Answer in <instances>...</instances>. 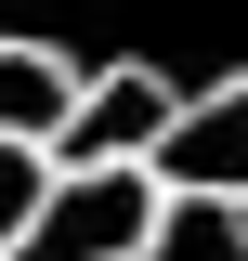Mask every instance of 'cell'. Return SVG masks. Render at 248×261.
Here are the masks:
<instances>
[{"label":"cell","instance_id":"6da1fadb","mask_svg":"<svg viewBox=\"0 0 248 261\" xmlns=\"http://www.w3.org/2000/svg\"><path fill=\"white\" fill-rule=\"evenodd\" d=\"M157 222H170L157 170H65L53 209H39V235H27V261H144Z\"/></svg>","mask_w":248,"mask_h":261},{"label":"cell","instance_id":"8992f818","mask_svg":"<svg viewBox=\"0 0 248 261\" xmlns=\"http://www.w3.org/2000/svg\"><path fill=\"white\" fill-rule=\"evenodd\" d=\"M53 183H65V157H53V144H0V261H27L39 209H53Z\"/></svg>","mask_w":248,"mask_h":261},{"label":"cell","instance_id":"7a4b0ae2","mask_svg":"<svg viewBox=\"0 0 248 261\" xmlns=\"http://www.w3.org/2000/svg\"><path fill=\"white\" fill-rule=\"evenodd\" d=\"M170 118H183V92H170L157 65H92V92H79V118H65L53 157L65 170H157Z\"/></svg>","mask_w":248,"mask_h":261},{"label":"cell","instance_id":"3957f363","mask_svg":"<svg viewBox=\"0 0 248 261\" xmlns=\"http://www.w3.org/2000/svg\"><path fill=\"white\" fill-rule=\"evenodd\" d=\"M157 183L170 196H248V79L183 92V118H170V144H157Z\"/></svg>","mask_w":248,"mask_h":261},{"label":"cell","instance_id":"5b68a950","mask_svg":"<svg viewBox=\"0 0 248 261\" xmlns=\"http://www.w3.org/2000/svg\"><path fill=\"white\" fill-rule=\"evenodd\" d=\"M144 261H248V196H170Z\"/></svg>","mask_w":248,"mask_h":261},{"label":"cell","instance_id":"277c9868","mask_svg":"<svg viewBox=\"0 0 248 261\" xmlns=\"http://www.w3.org/2000/svg\"><path fill=\"white\" fill-rule=\"evenodd\" d=\"M79 92H92V65H65L53 39H0V144H65Z\"/></svg>","mask_w":248,"mask_h":261}]
</instances>
